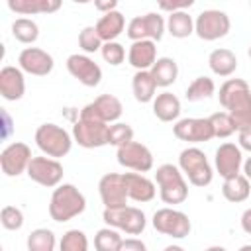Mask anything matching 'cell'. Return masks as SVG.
Instances as JSON below:
<instances>
[{
    "label": "cell",
    "instance_id": "obj_10",
    "mask_svg": "<svg viewBox=\"0 0 251 251\" xmlns=\"http://www.w3.org/2000/svg\"><path fill=\"white\" fill-rule=\"evenodd\" d=\"M167 29V22L163 20V16H159L157 12H149L145 16H135L129 24H127V37L131 41L137 39H153V41H161Z\"/></svg>",
    "mask_w": 251,
    "mask_h": 251
},
{
    "label": "cell",
    "instance_id": "obj_18",
    "mask_svg": "<svg viewBox=\"0 0 251 251\" xmlns=\"http://www.w3.org/2000/svg\"><path fill=\"white\" fill-rule=\"evenodd\" d=\"M18 63H20V69L24 73L33 75V76H47L55 67L53 57L39 47H25L20 53Z\"/></svg>",
    "mask_w": 251,
    "mask_h": 251
},
{
    "label": "cell",
    "instance_id": "obj_47",
    "mask_svg": "<svg viewBox=\"0 0 251 251\" xmlns=\"http://www.w3.org/2000/svg\"><path fill=\"white\" fill-rule=\"evenodd\" d=\"M75 4H88V2H92V0H73Z\"/></svg>",
    "mask_w": 251,
    "mask_h": 251
},
{
    "label": "cell",
    "instance_id": "obj_14",
    "mask_svg": "<svg viewBox=\"0 0 251 251\" xmlns=\"http://www.w3.org/2000/svg\"><path fill=\"white\" fill-rule=\"evenodd\" d=\"M122 112H124V106L114 94H100L98 98H94L90 104H86L80 110V118L114 124L120 120Z\"/></svg>",
    "mask_w": 251,
    "mask_h": 251
},
{
    "label": "cell",
    "instance_id": "obj_6",
    "mask_svg": "<svg viewBox=\"0 0 251 251\" xmlns=\"http://www.w3.org/2000/svg\"><path fill=\"white\" fill-rule=\"evenodd\" d=\"M102 220L120 229L126 231L127 235H139L143 233L145 226H147V218L143 214V210L133 208V206H118V208H104Z\"/></svg>",
    "mask_w": 251,
    "mask_h": 251
},
{
    "label": "cell",
    "instance_id": "obj_31",
    "mask_svg": "<svg viewBox=\"0 0 251 251\" xmlns=\"http://www.w3.org/2000/svg\"><path fill=\"white\" fill-rule=\"evenodd\" d=\"M214 92H216V84H214V80L210 76H196L188 84L184 96H186L188 102H198V100L214 96Z\"/></svg>",
    "mask_w": 251,
    "mask_h": 251
},
{
    "label": "cell",
    "instance_id": "obj_27",
    "mask_svg": "<svg viewBox=\"0 0 251 251\" xmlns=\"http://www.w3.org/2000/svg\"><path fill=\"white\" fill-rule=\"evenodd\" d=\"M222 194L227 202H233V204H239L243 200L249 198L251 194V184H249V178L245 175H235V176H229V178H224V184H222Z\"/></svg>",
    "mask_w": 251,
    "mask_h": 251
},
{
    "label": "cell",
    "instance_id": "obj_32",
    "mask_svg": "<svg viewBox=\"0 0 251 251\" xmlns=\"http://www.w3.org/2000/svg\"><path fill=\"white\" fill-rule=\"evenodd\" d=\"M12 35L20 41V43H35L39 37V27L33 20L29 18H18L12 24Z\"/></svg>",
    "mask_w": 251,
    "mask_h": 251
},
{
    "label": "cell",
    "instance_id": "obj_11",
    "mask_svg": "<svg viewBox=\"0 0 251 251\" xmlns=\"http://www.w3.org/2000/svg\"><path fill=\"white\" fill-rule=\"evenodd\" d=\"M25 173L33 182H37L41 186H47V188H53V186L61 184L63 175H65L63 165L55 157H49V155L47 157H33L29 161V167H27Z\"/></svg>",
    "mask_w": 251,
    "mask_h": 251
},
{
    "label": "cell",
    "instance_id": "obj_7",
    "mask_svg": "<svg viewBox=\"0 0 251 251\" xmlns=\"http://www.w3.org/2000/svg\"><path fill=\"white\" fill-rule=\"evenodd\" d=\"M229 29V16L222 10H204L194 20V33L204 41H216L220 37H226Z\"/></svg>",
    "mask_w": 251,
    "mask_h": 251
},
{
    "label": "cell",
    "instance_id": "obj_37",
    "mask_svg": "<svg viewBox=\"0 0 251 251\" xmlns=\"http://www.w3.org/2000/svg\"><path fill=\"white\" fill-rule=\"evenodd\" d=\"M102 39L96 31L94 25H86L80 33H78V47L84 51V53H96L102 49Z\"/></svg>",
    "mask_w": 251,
    "mask_h": 251
},
{
    "label": "cell",
    "instance_id": "obj_30",
    "mask_svg": "<svg viewBox=\"0 0 251 251\" xmlns=\"http://www.w3.org/2000/svg\"><path fill=\"white\" fill-rule=\"evenodd\" d=\"M167 31L176 39H184V37L192 35L194 33L192 16H188V12H184V10L171 12V16L167 18Z\"/></svg>",
    "mask_w": 251,
    "mask_h": 251
},
{
    "label": "cell",
    "instance_id": "obj_23",
    "mask_svg": "<svg viewBox=\"0 0 251 251\" xmlns=\"http://www.w3.org/2000/svg\"><path fill=\"white\" fill-rule=\"evenodd\" d=\"M8 8L20 16L33 14H53L61 8L63 0H6Z\"/></svg>",
    "mask_w": 251,
    "mask_h": 251
},
{
    "label": "cell",
    "instance_id": "obj_5",
    "mask_svg": "<svg viewBox=\"0 0 251 251\" xmlns=\"http://www.w3.org/2000/svg\"><path fill=\"white\" fill-rule=\"evenodd\" d=\"M178 167L182 175L188 178L190 184L194 186H208L214 178L212 165L208 163L206 155L198 147H186L178 155Z\"/></svg>",
    "mask_w": 251,
    "mask_h": 251
},
{
    "label": "cell",
    "instance_id": "obj_8",
    "mask_svg": "<svg viewBox=\"0 0 251 251\" xmlns=\"http://www.w3.org/2000/svg\"><path fill=\"white\" fill-rule=\"evenodd\" d=\"M153 227L163 233V235H169L173 239H182L190 233L192 229V224L188 220V216L180 210H175V208H161L153 214V220H151Z\"/></svg>",
    "mask_w": 251,
    "mask_h": 251
},
{
    "label": "cell",
    "instance_id": "obj_16",
    "mask_svg": "<svg viewBox=\"0 0 251 251\" xmlns=\"http://www.w3.org/2000/svg\"><path fill=\"white\" fill-rule=\"evenodd\" d=\"M98 192L104 208H118L127 204V186L124 180V175L120 173H108L98 182Z\"/></svg>",
    "mask_w": 251,
    "mask_h": 251
},
{
    "label": "cell",
    "instance_id": "obj_42",
    "mask_svg": "<svg viewBox=\"0 0 251 251\" xmlns=\"http://www.w3.org/2000/svg\"><path fill=\"white\" fill-rule=\"evenodd\" d=\"M120 251H145V243L141 239H122V245H120Z\"/></svg>",
    "mask_w": 251,
    "mask_h": 251
},
{
    "label": "cell",
    "instance_id": "obj_17",
    "mask_svg": "<svg viewBox=\"0 0 251 251\" xmlns=\"http://www.w3.org/2000/svg\"><path fill=\"white\" fill-rule=\"evenodd\" d=\"M67 71L71 73V76H75L80 84L94 88L100 84L102 80V69L98 63H94L88 55H69L67 59Z\"/></svg>",
    "mask_w": 251,
    "mask_h": 251
},
{
    "label": "cell",
    "instance_id": "obj_41",
    "mask_svg": "<svg viewBox=\"0 0 251 251\" xmlns=\"http://www.w3.org/2000/svg\"><path fill=\"white\" fill-rule=\"evenodd\" d=\"M196 0H157V4H159V8L161 10H165V12H176V10H186V8H190L192 4H194Z\"/></svg>",
    "mask_w": 251,
    "mask_h": 251
},
{
    "label": "cell",
    "instance_id": "obj_9",
    "mask_svg": "<svg viewBox=\"0 0 251 251\" xmlns=\"http://www.w3.org/2000/svg\"><path fill=\"white\" fill-rule=\"evenodd\" d=\"M108 131L110 126L106 122L78 118L73 126V139L84 149H96L108 145Z\"/></svg>",
    "mask_w": 251,
    "mask_h": 251
},
{
    "label": "cell",
    "instance_id": "obj_48",
    "mask_svg": "<svg viewBox=\"0 0 251 251\" xmlns=\"http://www.w3.org/2000/svg\"><path fill=\"white\" fill-rule=\"evenodd\" d=\"M247 55H249V59H251V45H249V49H247Z\"/></svg>",
    "mask_w": 251,
    "mask_h": 251
},
{
    "label": "cell",
    "instance_id": "obj_25",
    "mask_svg": "<svg viewBox=\"0 0 251 251\" xmlns=\"http://www.w3.org/2000/svg\"><path fill=\"white\" fill-rule=\"evenodd\" d=\"M153 114L161 122H175L180 116V100L173 92H161L153 98Z\"/></svg>",
    "mask_w": 251,
    "mask_h": 251
},
{
    "label": "cell",
    "instance_id": "obj_4",
    "mask_svg": "<svg viewBox=\"0 0 251 251\" xmlns=\"http://www.w3.org/2000/svg\"><path fill=\"white\" fill-rule=\"evenodd\" d=\"M73 141H75L73 135L57 124H41L35 129V145L43 155H49L55 159L65 157L71 151Z\"/></svg>",
    "mask_w": 251,
    "mask_h": 251
},
{
    "label": "cell",
    "instance_id": "obj_29",
    "mask_svg": "<svg viewBox=\"0 0 251 251\" xmlns=\"http://www.w3.org/2000/svg\"><path fill=\"white\" fill-rule=\"evenodd\" d=\"M149 71H151L157 86H161V88L171 86L178 76V65L171 57H157V61L153 63V67Z\"/></svg>",
    "mask_w": 251,
    "mask_h": 251
},
{
    "label": "cell",
    "instance_id": "obj_21",
    "mask_svg": "<svg viewBox=\"0 0 251 251\" xmlns=\"http://www.w3.org/2000/svg\"><path fill=\"white\" fill-rule=\"evenodd\" d=\"M127 61L135 71H149L157 61V45L153 39H137L127 51Z\"/></svg>",
    "mask_w": 251,
    "mask_h": 251
},
{
    "label": "cell",
    "instance_id": "obj_45",
    "mask_svg": "<svg viewBox=\"0 0 251 251\" xmlns=\"http://www.w3.org/2000/svg\"><path fill=\"white\" fill-rule=\"evenodd\" d=\"M241 229L251 235V208H247V210L241 214Z\"/></svg>",
    "mask_w": 251,
    "mask_h": 251
},
{
    "label": "cell",
    "instance_id": "obj_15",
    "mask_svg": "<svg viewBox=\"0 0 251 251\" xmlns=\"http://www.w3.org/2000/svg\"><path fill=\"white\" fill-rule=\"evenodd\" d=\"M31 159H33V155H31L29 145H25L22 141H14L8 147H4V151L0 153L2 173L6 176H20L22 173L27 171Z\"/></svg>",
    "mask_w": 251,
    "mask_h": 251
},
{
    "label": "cell",
    "instance_id": "obj_35",
    "mask_svg": "<svg viewBox=\"0 0 251 251\" xmlns=\"http://www.w3.org/2000/svg\"><path fill=\"white\" fill-rule=\"evenodd\" d=\"M59 247H61V251H86L88 249V239H86L84 231L69 229V231L63 233Z\"/></svg>",
    "mask_w": 251,
    "mask_h": 251
},
{
    "label": "cell",
    "instance_id": "obj_49",
    "mask_svg": "<svg viewBox=\"0 0 251 251\" xmlns=\"http://www.w3.org/2000/svg\"><path fill=\"white\" fill-rule=\"evenodd\" d=\"M249 6H251V0H249Z\"/></svg>",
    "mask_w": 251,
    "mask_h": 251
},
{
    "label": "cell",
    "instance_id": "obj_24",
    "mask_svg": "<svg viewBox=\"0 0 251 251\" xmlns=\"http://www.w3.org/2000/svg\"><path fill=\"white\" fill-rule=\"evenodd\" d=\"M94 27H96V31H98L102 41H116V37H120L124 27H126V18H124L122 12L112 10V12H106L96 22Z\"/></svg>",
    "mask_w": 251,
    "mask_h": 251
},
{
    "label": "cell",
    "instance_id": "obj_20",
    "mask_svg": "<svg viewBox=\"0 0 251 251\" xmlns=\"http://www.w3.org/2000/svg\"><path fill=\"white\" fill-rule=\"evenodd\" d=\"M24 92H25L24 71L20 67L6 65L0 71V94H2V98L8 102H16L24 96Z\"/></svg>",
    "mask_w": 251,
    "mask_h": 251
},
{
    "label": "cell",
    "instance_id": "obj_19",
    "mask_svg": "<svg viewBox=\"0 0 251 251\" xmlns=\"http://www.w3.org/2000/svg\"><path fill=\"white\" fill-rule=\"evenodd\" d=\"M214 165H216V171L220 173L222 178H229V176H235L239 175L241 167H243V155H241V147L235 145V143H222L218 149H216V155H214Z\"/></svg>",
    "mask_w": 251,
    "mask_h": 251
},
{
    "label": "cell",
    "instance_id": "obj_38",
    "mask_svg": "<svg viewBox=\"0 0 251 251\" xmlns=\"http://www.w3.org/2000/svg\"><path fill=\"white\" fill-rule=\"evenodd\" d=\"M210 122L214 126L216 137L226 139V137H229L235 131V124H233V120H231V116L227 112H216V114H212L210 116Z\"/></svg>",
    "mask_w": 251,
    "mask_h": 251
},
{
    "label": "cell",
    "instance_id": "obj_28",
    "mask_svg": "<svg viewBox=\"0 0 251 251\" xmlns=\"http://www.w3.org/2000/svg\"><path fill=\"white\" fill-rule=\"evenodd\" d=\"M131 90H133V96L137 102L141 104H147V102H153V98L157 96V82L151 75V71H137L131 78Z\"/></svg>",
    "mask_w": 251,
    "mask_h": 251
},
{
    "label": "cell",
    "instance_id": "obj_22",
    "mask_svg": "<svg viewBox=\"0 0 251 251\" xmlns=\"http://www.w3.org/2000/svg\"><path fill=\"white\" fill-rule=\"evenodd\" d=\"M124 180L127 186V194L135 202H151L155 198V182L149 180L143 173H124Z\"/></svg>",
    "mask_w": 251,
    "mask_h": 251
},
{
    "label": "cell",
    "instance_id": "obj_43",
    "mask_svg": "<svg viewBox=\"0 0 251 251\" xmlns=\"http://www.w3.org/2000/svg\"><path fill=\"white\" fill-rule=\"evenodd\" d=\"M237 141H239V147H241V149H245V151L251 153V127L239 129V137H237Z\"/></svg>",
    "mask_w": 251,
    "mask_h": 251
},
{
    "label": "cell",
    "instance_id": "obj_13",
    "mask_svg": "<svg viewBox=\"0 0 251 251\" xmlns=\"http://www.w3.org/2000/svg\"><path fill=\"white\" fill-rule=\"evenodd\" d=\"M118 163L126 169L137 171V173H147L153 169V153L149 151L147 145L139 141H129L118 147L116 151Z\"/></svg>",
    "mask_w": 251,
    "mask_h": 251
},
{
    "label": "cell",
    "instance_id": "obj_2",
    "mask_svg": "<svg viewBox=\"0 0 251 251\" xmlns=\"http://www.w3.org/2000/svg\"><path fill=\"white\" fill-rule=\"evenodd\" d=\"M86 210L84 194L71 182L57 184L49 200V216L53 222H69Z\"/></svg>",
    "mask_w": 251,
    "mask_h": 251
},
{
    "label": "cell",
    "instance_id": "obj_39",
    "mask_svg": "<svg viewBox=\"0 0 251 251\" xmlns=\"http://www.w3.org/2000/svg\"><path fill=\"white\" fill-rule=\"evenodd\" d=\"M100 53H102V59H104L106 63L114 65V67L122 65L124 59H126V49H124V45L118 43V41H104Z\"/></svg>",
    "mask_w": 251,
    "mask_h": 251
},
{
    "label": "cell",
    "instance_id": "obj_3",
    "mask_svg": "<svg viewBox=\"0 0 251 251\" xmlns=\"http://www.w3.org/2000/svg\"><path fill=\"white\" fill-rule=\"evenodd\" d=\"M155 182L159 184V196L165 204H182L188 198V184L182 176L180 167L165 163L157 167L155 173Z\"/></svg>",
    "mask_w": 251,
    "mask_h": 251
},
{
    "label": "cell",
    "instance_id": "obj_1",
    "mask_svg": "<svg viewBox=\"0 0 251 251\" xmlns=\"http://www.w3.org/2000/svg\"><path fill=\"white\" fill-rule=\"evenodd\" d=\"M220 104L235 124V131L251 127V88L243 78H227L218 92Z\"/></svg>",
    "mask_w": 251,
    "mask_h": 251
},
{
    "label": "cell",
    "instance_id": "obj_12",
    "mask_svg": "<svg viewBox=\"0 0 251 251\" xmlns=\"http://www.w3.org/2000/svg\"><path fill=\"white\" fill-rule=\"evenodd\" d=\"M173 133L180 141L202 143L216 137L210 118H182L173 126Z\"/></svg>",
    "mask_w": 251,
    "mask_h": 251
},
{
    "label": "cell",
    "instance_id": "obj_40",
    "mask_svg": "<svg viewBox=\"0 0 251 251\" xmlns=\"http://www.w3.org/2000/svg\"><path fill=\"white\" fill-rule=\"evenodd\" d=\"M0 222H2V226H4L6 229L18 231V229H22V226H24V214H22V210L16 208V206H4L2 212H0Z\"/></svg>",
    "mask_w": 251,
    "mask_h": 251
},
{
    "label": "cell",
    "instance_id": "obj_36",
    "mask_svg": "<svg viewBox=\"0 0 251 251\" xmlns=\"http://www.w3.org/2000/svg\"><path fill=\"white\" fill-rule=\"evenodd\" d=\"M133 141V129L129 124H122V122H114L110 124V131H108V145H124Z\"/></svg>",
    "mask_w": 251,
    "mask_h": 251
},
{
    "label": "cell",
    "instance_id": "obj_26",
    "mask_svg": "<svg viewBox=\"0 0 251 251\" xmlns=\"http://www.w3.org/2000/svg\"><path fill=\"white\" fill-rule=\"evenodd\" d=\"M208 67L218 76H229L237 69V57L231 49H226V47L214 49L208 57Z\"/></svg>",
    "mask_w": 251,
    "mask_h": 251
},
{
    "label": "cell",
    "instance_id": "obj_44",
    "mask_svg": "<svg viewBox=\"0 0 251 251\" xmlns=\"http://www.w3.org/2000/svg\"><path fill=\"white\" fill-rule=\"evenodd\" d=\"M118 2H120V0H94V6H96V10H98V12L106 14V12L116 10Z\"/></svg>",
    "mask_w": 251,
    "mask_h": 251
},
{
    "label": "cell",
    "instance_id": "obj_34",
    "mask_svg": "<svg viewBox=\"0 0 251 251\" xmlns=\"http://www.w3.org/2000/svg\"><path fill=\"white\" fill-rule=\"evenodd\" d=\"M120 245H122V235L112 226L98 229L94 235V247L98 251H120Z\"/></svg>",
    "mask_w": 251,
    "mask_h": 251
},
{
    "label": "cell",
    "instance_id": "obj_33",
    "mask_svg": "<svg viewBox=\"0 0 251 251\" xmlns=\"http://www.w3.org/2000/svg\"><path fill=\"white\" fill-rule=\"evenodd\" d=\"M29 251H53L55 249V233L47 227H37L27 235Z\"/></svg>",
    "mask_w": 251,
    "mask_h": 251
},
{
    "label": "cell",
    "instance_id": "obj_46",
    "mask_svg": "<svg viewBox=\"0 0 251 251\" xmlns=\"http://www.w3.org/2000/svg\"><path fill=\"white\" fill-rule=\"evenodd\" d=\"M243 175L251 180V157H247V161L243 163Z\"/></svg>",
    "mask_w": 251,
    "mask_h": 251
}]
</instances>
